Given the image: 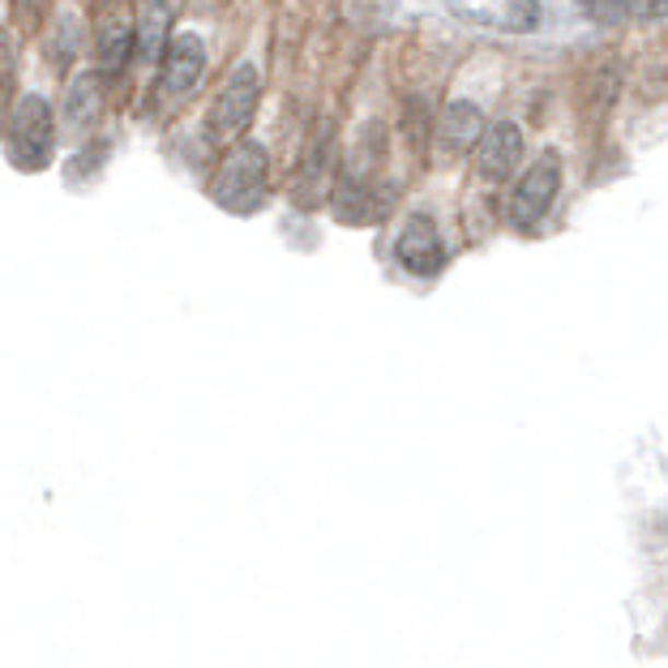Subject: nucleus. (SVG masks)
<instances>
[{
    "label": "nucleus",
    "instance_id": "10",
    "mask_svg": "<svg viewBox=\"0 0 668 668\" xmlns=\"http://www.w3.org/2000/svg\"><path fill=\"white\" fill-rule=\"evenodd\" d=\"M172 44V4L167 0H154L142 9V17H138V31H133V51L154 65V60H163V51Z\"/></svg>",
    "mask_w": 668,
    "mask_h": 668
},
{
    "label": "nucleus",
    "instance_id": "8",
    "mask_svg": "<svg viewBox=\"0 0 668 668\" xmlns=\"http://www.w3.org/2000/svg\"><path fill=\"white\" fill-rule=\"evenodd\" d=\"M206 73V48L198 35H172V44L163 51V91L172 95H189L198 91Z\"/></svg>",
    "mask_w": 668,
    "mask_h": 668
},
{
    "label": "nucleus",
    "instance_id": "13",
    "mask_svg": "<svg viewBox=\"0 0 668 668\" xmlns=\"http://www.w3.org/2000/svg\"><path fill=\"white\" fill-rule=\"evenodd\" d=\"M65 112H69V125H73V129H91L103 112V73H82V78L69 86Z\"/></svg>",
    "mask_w": 668,
    "mask_h": 668
},
{
    "label": "nucleus",
    "instance_id": "3",
    "mask_svg": "<svg viewBox=\"0 0 668 668\" xmlns=\"http://www.w3.org/2000/svg\"><path fill=\"white\" fill-rule=\"evenodd\" d=\"M51 142H56L51 103L44 95H22L9 112V159L22 172H39L51 163Z\"/></svg>",
    "mask_w": 668,
    "mask_h": 668
},
{
    "label": "nucleus",
    "instance_id": "7",
    "mask_svg": "<svg viewBox=\"0 0 668 668\" xmlns=\"http://www.w3.org/2000/svg\"><path fill=\"white\" fill-rule=\"evenodd\" d=\"M518 159H523V129L511 125V120L489 125L484 138H480V147H476V172H480V180H489V185L511 180Z\"/></svg>",
    "mask_w": 668,
    "mask_h": 668
},
{
    "label": "nucleus",
    "instance_id": "1",
    "mask_svg": "<svg viewBox=\"0 0 668 668\" xmlns=\"http://www.w3.org/2000/svg\"><path fill=\"white\" fill-rule=\"evenodd\" d=\"M266 176H270V159L257 142H236L219 176H214V202L232 214H254L261 198H266Z\"/></svg>",
    "mask_w": 668,
    "mask_h": 668
},
{
    "label": "nucleus",
    "instance_id": "2",
    "mask_svg": "<svg viewBox=\"0 0 668 668\" xmlns=\"http://www.w3.org/2000/svg\"><path fill=\"white\" fill-rule=\"evenodd\" d=\"M257 99H261V73H257V65H241V69L227 78V86L214 95L210 112H206V138H210L214 147L236 142V138L254 125Z\"/></svg>",
    "mask_w": 668,
    "mask_h": 668
},
{
    "label": "nucleus",
    "instance_id": "15",
    "mask_svg": "<svg viewBox=\"0 0 668 668\" xmlns=\"http://www.w3.org/2000/svg\"><path fill=\"white\" fill-rule=\"evenodd\" d=\"M73 51H78V17L65 13V17H60V35H56V51H51V60H56V65H69Z\"/></svg>",
    "mask_w": 668,
    "mask_h": 668
},
{
    "label": "nucleus",
    "instance_id": "16",
    "mask_svg": "<svg viewBox=\"0 0 668 668\" xmlns=\"http://www.w3.org/2000/svg\"><path fill=\"white\" fill-rule=\"evenodd\" d=\"M9 95H13V82H9V56H4V48H0V125H4V116L13 112V107H9Z\"/></svg>",
    "mask_w": 668,
    "mask_h": 668
},
{
    "label": "nucleus",
    "instance_id": "12",
    "mask_svg": "<svg viewBox=\"0 0 668 668\" xmlns=\"http://www.w3.org/2000/svg\"><path fill=\"white\" fill-rule=\"evenodd\" d=\"M587 17L596 22H609V26H621V22H660L668 17V0H578Z\"/></svg>",
    "mask_w": 668,
    "mask_h": 668
},
{
    "label": "nucleus",
    "instance_id": "14",
    "mask_svg": "<svg viewBox=\"0 0 668 668\" xmlns=\"http://www.w3.org/2000/svg\"><path fill=\"white\" fill-rule=\"evenodd\" d=\"M326 159H330V125L317 129V138L308 142V154H305V172H301V202L313 206L317 202V185L326 180Z\"/></svg>",
    "mask_w": 668,
    "mask_h": 668
},
{
    "label": "nucleus",
    "instance_id": "9",
    "mask_svg": "<svg viewBox=\"0 0 668 668\" xmlns=\"http://www.w3.org/2000/svg\"><path fill=\"white\" fill-rule=\"evenodd\" d=\"M484 129H489L484 125V112L476 103L455 99L446 103V112L437 116V147H442V154H467L480 147Z\"/></svg>",
    "mask_w": 668,
    "mask_h": 668
},
{
    "label": "nucleus",
    "instance_id": "11",
    "mask_svg": "<svg viewBox=\"0 0 668 668\" xmlns=\"http://www.w3.org/2000/svg\"><path fill=\"white\" fill-rule=\"evenodd\" d=\"M129 56H133V26H129L120 13H103L99 31H95V60H99V73H116Z\"/></svg>",
    "mask_w": 668,
    "mask_h": 668
},
{
    "label": "nucleus",
    "instance_id": "4",
    "mask_svg": "<svg viewBox=\"0 0 668 668\" xmlns=\"http://www.w3.org/2000/svg\"><path fill=\"white\" fill-rule=\"evenodd\" d=\"M558 194H562V154L544 151L531 167H527V172H523V180L514 185L511 206H506L511 223L518 227V232L540 227L544 214H549L553 202H558Z\"/></svg>",
    "mask_w": 668,
    "mask_h": 668
},
{
    "label": "nucleus",
    "instance_id": "5",
    "mask_svg": "<svg viewBox=\"0 0 668 668\" xmlns=\"http://www.w3.org/2000/svg\"><path fill=\"white\" fill-rule=\"evenodd\" d=\"M446 9L462 22L506 31V35H531L544 22L540 0H446Z\"/></svg>",
    "mask_w": 668,
    "mask_h": 668
},
{
    "label": "nucleus",
    "instance_id": "6",
    "mask_svg": "<svg viewBox=\"0 0 668 668\" xmlns=\"http://www.w3.org/2000/svg\"><path fill=\"white\" fill-rule=\"evenodd\" d=\"M395 257H399V266H403L408 274H420V279L437 274V270L446 266V245H442V236H437V223H433L429 214H411L408 227H403L399 241H395Z\"/></svg>",
    "mask_w": 668,
    "mask_h": 668
}]
</instances>
